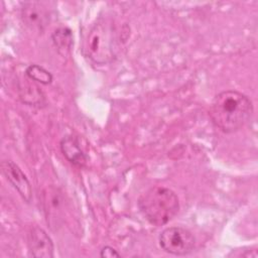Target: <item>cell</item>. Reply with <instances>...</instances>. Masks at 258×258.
<instances>
[{
  "label": "cell",
  "mask_w": 258,
  "mask_h": 258,
  "mask_svg": "<svg viewBox=\"0 0 258 258\" xmlns=\"http://www.w3.org/2000/svg\"><path fill=\"white\" fill-rule=\"evenodd\" d=\"M161 249L169 254L183 256L189 254L196 244V238L185 228L169 227L164 229L158 238Z\"/></svg>",
  "instance_id": "obj_4"
},
{
  "label": "cell",
  "mask_w": 258,
  "mask_h": 258,
  "mask_svg": "<svg viewBox=\"0 0 258 258\" xmlns=\"http://www.w3.org/2000/svg\"><path fill=\"white\" fill-rule=\"evenodd\" d=\"M21 19L30 30L41 33L49 23L50 13L42 2H24L21 7Z\"/></svg>",
  "instance_id": "obj_5"
},
{
  "label": "cell",
  "mask_w": 258,
  "mask_h": 258,
  "mask_svg": "<svg viewBox=\"0 0 258 258\" xmlns=\"http://www.w3.org/2000/svg\"><path fill=\"white\" fill-rule=\"evenodd\" d=\"M25 76L30 81L41 85H49L52 82V75L49 71L38 64H30L25 70Z\"/></svg>",
  "instance_id": "obj_11"
},
{
  "label": "cell",
  "mask_w": 258,
  "mask_h": 258,
  "mask_svg": "<svg viewBox=\"0 0 258 258\" xmlns=\"http://www.w3.org/2000/svg\"><path fill=\"white\" fill-rule=\"evenodd\" d=\"M138 208L153 226L160 227L171 221L179 210L178 198L174 191L163 186H153L138 199Z\"/></svg>",
  "instance_id": "obj_2"
},
{
  "label": "cell",
  "mask_w": 258,
  "mask_h": 258,
  "mask_svg": "<svg viewBox=\"0 0 258 258\" xmlns=\"http://www.w3.org/2000/svg\"><path fill=\"white\" fill-rule=\"evenodd\" d=\"M84 52L99 64L113 60L116 53V34L110 21L99 19L92 25L84 40Z\"/></svg>",
  "instance_id": "obj_3"
},
{
  "label": "cell",
  "mask_w": 258,
  "mask_h": 258,
  "mask_svg": "<svg viewBox=\"0 0 258 258\" xmlns=\"http://www.w3.org/2000/svg\"><path fill=\"white\" fill-rule=\"evenodd\" d=\"M51 39L57 51L66 56L73 45V33L69 27H58L51 34Z\"/></svg>",
  "instance_id": "obj_10"
},
{
  "label": "cell",
  "mask_w": 258,
  "mask_h": 258,
  "mask_svg": "<svg viewBox=\"0 0 258 258\" xmlns=\"http://www.w3.org/2000/svg\"><path fill=\"white\" fill-rule=\"evenodd\" d=\"M60 151L66 159L77 167H84L87 164L88 157L80 146L78 139L75 136L69 135L63 137L59 143Z\"/></svg>",
  "instance_id": "obj_8"
},
{
  "label": "cell",
  "mask_w": 258,
  "mask_h": 258,
  "mask_svg": "<svg viewBox=\"0 0 258 258\" xmlns=\"http://www.w3.org/2000/svg\"><path fill=\"white\" fill-rule=\"evenodd\" d=\"M252 113L253 105L246 95L228 90L216 95L209 115L217 128L225 133H233L247 123Z\"/></svg>",
  "instance_id": "obj_1"
},
{
  "label": "cell",
  "mask_w": 258,
  "mask_h": 258,
  "mask_svg": "<svg viewBox=\"0 0 258 258\" xmlns=\"http://www.w3.org/2000/svg\"><path fill=\"white\" fill-rule=\"evenodd\" d=\"M27 244L31 255L35 258H52L54 255L51 238L38 226L30 228L27 234Z\"/></svg>",
  "instance_id": "obj_7"
},
{
  "label": "cell",
  "mask_w": 258,
  "mask_h": 258,
  "mask_svg": "<svg viewBox=\"0 0 258 258\" xmlns=\"http://www.w3.org/2000/svg\"><path fill=\"white\" fill-rule=\"evenodd\" d=\"M1 170L6 179L18 191L22 199L29 203L32 197L31 184L21 168L11 160H3L1 162Z\"/></svg>",
  "instance_id": "obj_6"
},
{
  "label": "cell",
  "mask_w": 258,
  "mask_h": 258,
  "mask_svg": "<svg viewBox=\"0 0 258 258\" xmlns=\"http://www.w3.org/2000/svg\"><path fill=\"white\" fill-rule=\"evenodd\" d=\"M31 83H24L19 86V98L24 104L29 106L42 107L45 105V98L37 85Z\"/></svg>",
  "instance_id": "obj_9"
},
{
  "label": "cell",
  "mask_w": 258,
  "mask_h": 258,
  "mask_svg": "<svg viewBox=\"0 0 258 258\" xmlns=\"http://www.w3.org/2000/svg\"><path fill=\"white\" fill-rule=\"evenodd\" d=\"M100 256L102 258H113V257H120L121 255L114 248H112L110 246H105L101 249Z\"/></svg>",
  "instance_id": "obj_12"
}]
</instances>
